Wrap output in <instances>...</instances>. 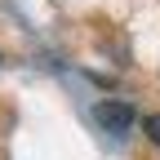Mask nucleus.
Returning a JSON list of instances; mask_svg holds the SVG:
<instances>
[{
  "instance_id": "obj_1",
  "label": "nucleus",
  "mask_w": 160,
  "mask_h": 160,
  "mask_svg": "<svg viewBox=\"0 0 160 160\" xmlns=\"http://www.w3.org/2000/svg\"><path fill=\"white\" fill-rule=\"evenodd\" d=\"M93 120H98L107 133H129V129H133V107H129V102H111V98H107V102L93 107Z\"/></svg>"
},
{
  "instance_id": "obj_2",
  "label": "nucleus",
  "mask_w": 160,
  "mask_h": 160,
  "mask_svg": "<svg viewBox=\"0 0 160 160\" xmlns=\"http://www.w3.org/2000/svg\"><path fill=\"white\" fill-rule=\"evenodd\" d=\"M142 133H147L151 142L160 147V116H147V120H142Z\"/></svg>"
}]
</instances>
